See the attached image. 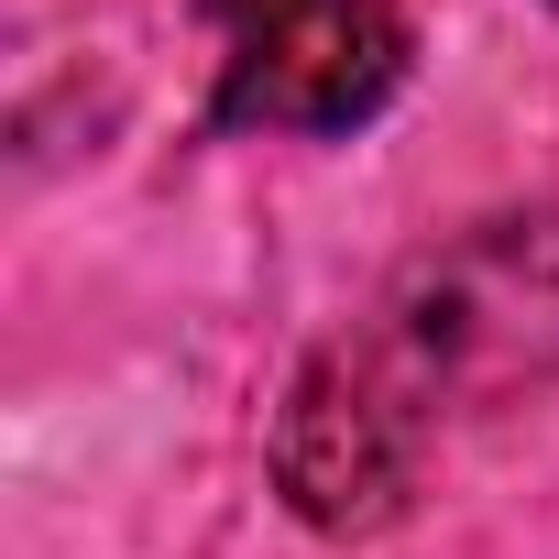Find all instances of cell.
<instances>
[{
    "label": "cell",
    "instance_id": "6da1fadb",
    "mask_svg": "<svg viewBox=\"0 0 559 559\" xmlns=\"http://www.w3.org/2000/svg\"><path fill=\"white\" fill-rule=\"evenodd\" d=\"M373 352L439 406L450 384H504L559 362V219H493L450 263H428L417 286L384 308Z\"/></svg>",
    "mask_w": 559,
    "mask_h": 559
},
{
    "label": "cell",
    "instance_id": "7a4b0ae2",
    "mask_svg": "<svg viewBox=\"0 0 559 559\" xmlns=\"http://www.w3.org/2000/svg\"><path fill=\"white\" fill-rule=\"evenodd\" d=\"M219 34V121L352 132L406 78L395 0H198Z\"/></svg>",
    "mask_w": 559,
    "mask_h": 559
},
{
    "label": "cell",
    "instance_id": "3957f363",
    "mask_svg": "<svg viewBox=\"0 0 559 559\" xmlns=\"http://www.w3.org/2000/svg\"><path fill=\"white\" fill-rule=\"evenodd\" d=\"M428 417H439V406H428L373 341L319 352L308 384H297V406H286V428H274V483H286V504H297L308 526H330V537L384 526V515L406 504V483H417Z\"/></svg>",
    "mask_w": 559,
    "mask_h": 559
}]
</instances>
